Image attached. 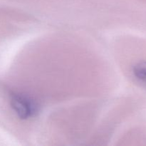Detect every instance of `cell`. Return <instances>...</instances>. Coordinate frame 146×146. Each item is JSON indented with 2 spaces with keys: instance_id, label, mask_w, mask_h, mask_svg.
I'll use <instances>...</instances> for the list:
<instances>
[{
  "instance_id": "obj_2",
  "label": "cell",
  "mask_w": 146,
  "mask_h": 146,
  "mask_svg": "<svg viewBox=\"0 0 146 146\" xmlns=\"http://www.w3.org/2000/svg\"><path fill=\"white\" fill-rule=\"evenodd\" d=\"M133 74L139 82L146 86V61L135 64L133 68Z\"/></svg>"
},
{
  "instance_id": "obj_1",
  "label": "cell",
  "mask_w": 146,
  "mask_h": 146,
  "mask_svg": "<svg viewBox=\"0 0 146 146\" xmlns=\"http://www.w3.org/2000/svg\"><path fill=\"white\" fill-rule=\"evenodd\" d=\"M11 106L19 118L29 119L38 113V105L35 101L22 94H13L11 96Z\"/></svg>"
}]
</instances>
